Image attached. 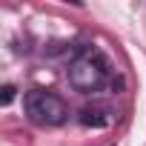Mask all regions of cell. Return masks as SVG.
<instances>
[{
  "instance_id": "cell-4",
  "label": "cell",
  "mask_w": 146,
  "mask_h": 146,
  "mask_svg": "<svg viewBox=\"0 0 146 146\" xmlns=\"http://www.w3.org/2000/svg\"><path fill=\"white\" fill-rule=\"evenodd\" d=\"M12 98H15V86H3V95H0V103H3V106H9V103H12Z\"/></svg>"
},
{
  "instance_id": "cell-1",
  "label": "cell",
  "mask_w": 146,
  "mask_h": 146,
  "mask_svg": "<svg viewBox=\"0 0 146 146\" xmlns=\"http://www.w3.org/2000/svg\"><path fill=\"white\" fill-rule=\"evenodd\" d=\"M66 78H69L72 86H75L78 92H83V95L100 92L109 83V63H106V57L98 49H83L75 60L69 63Z\"/></svg>"
},
{
  "instance_id": "cell-3",
  "label": "cell",
  "mask_w": 146,
  "mask_h": 146,
  "mask_svg": "<svg viewBox=\"0 0 146 146\" xmlns=\"http://www.w3.org/2000/svg\"><path fill=\"white\" fill-rule=\"evenodd\" d=\"M80 123L92 126V129H103V126H109V112L100 109V106H89V109L80 112Z\"/></svg>"
},
{
  "instance_id": "cell-2",
  "label": "cell",
  "mask_w": 146,
  "mask_h": 146,
  "mask_svg": "<svg viewBox=\"0 0 146 146\" xmlns=\"http://www.w3.org/2000/svg\"><path fill=\"white\" fill-rule=\"evenodd\" d=\"M26 115L37 126H60L66 120V115H69V106L57 95L35 89V92L26 95Z\"/></svg>"
}]
</instances>
